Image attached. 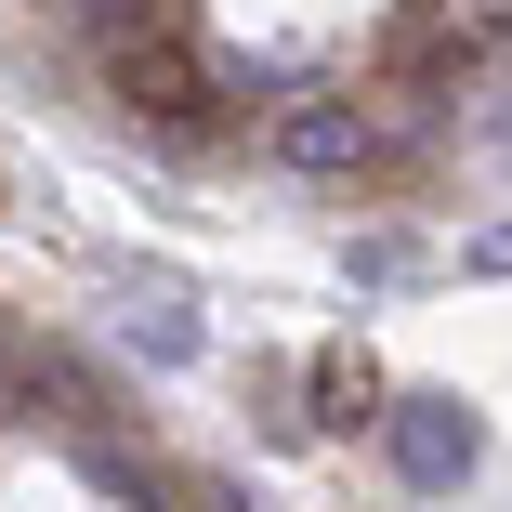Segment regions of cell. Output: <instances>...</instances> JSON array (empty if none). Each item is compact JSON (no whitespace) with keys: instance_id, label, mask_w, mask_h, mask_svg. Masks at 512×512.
<instances>
[{"instance_id":"obj_2","label":"cell","mask_w":512,"mask_h":512,"mask_svg":"<svg viewBox=\"0 0 512 512\" xmlns=\"http://www.w3.org/2000/svg\"><path fill=\"white\" fill-rule=\"evenodd\" d=\"M106 79H119V106H132V132H158V145H197L211 132V66H197V40H132V53H106Z\"/></svg>"},{"instance_id":"obj_1","label":"cell","mask_w":512,"mask_h":512,"mask_svg":"<svg viewBox=\"0 0 512 512\" xmlns=\"http://www.w3.org/2000/svg\"><path fill=\"white\" fill-rule=\"evenodd\" d=\"M381 447H394V473L421 486V499H460L473 460H486V421H473L460 394H381Z\"/></svg>"},{"instance_id":"obj_6","label":"cell","mask_w":512,"mask_h":512,"mask_svg":"<svg viewBox=\"0 0 512 512\" xmlns=\"http://www.w3.org/2000/svg\"><path fill=\"white\" fill-rule=\"evenodd\" d=\"M316 407L302 421H329V434H355V421H381V381H368V355H316V381H302Z\"/></svg>"},{"instance_id":"obj_4","label":"cell","mask_w":512,"mask_h":512,"mask_svg":"<svg viewBox=\"0 0 512 512\" xmlns=\"http://www.w3.org/2000/svg\"><path fill=\"white\" fill-rule=\"evenodd\" d=\"M132 355H145V368H184V355H197V302H184V276H132Z\"/></svg>"},{"instance_id":"obj_5","label":"cell","mask_w":512,"mask_h":512,"mask_svg":"<svg viewBox=\"0 0 512 512\" xmlns=\"http://www.w3.org/2000/svg\"><path fill=\"white\" fill-rule=\"evenodd\" d=\"M53 14L92 53H132V40H184V0H53Z\"/></svg>"},{"instance_id":"obj_3","label":"cell","mask_w":512,"mask_h":512,"mask_svg":"<svg viewBox=\"0 0 512 512\" xmlns=\"http://www.w3.org/2000/svg\"><path fill=\"white\" fill-rule=\"evenodd\" d=\"M263 145H276V171H302V184H355V171L381 158V119L355 106V92H289V106L263 119Z\"/></svg>"},{"instance_id":"obj_7","label":"cell","mask_w":512,"mask_h":512,"mask_svg":"<svg viewBox=\"0 0 512 512\" xmlns=\"http://www.w3.org/2000/svg\"><path fill=\"white\" fill-rule=\"evenodd\" d=\"M0 407H14V355H0Z\"/></svg>"}]
</instances>
